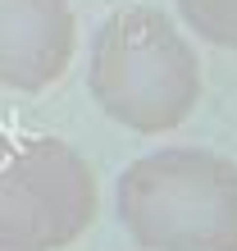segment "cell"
<instances>
[{"instance_id": "4", "label": "cell", "mask_w": 237, "mask_h": 251, "mask_svg": "<svg viewBox=\"0 0 237 251\" xmlns=\"http://www.w3.org/2000/svg\"><path fill=\"white\" fill-rule=\"evenodd\" d=\"M78 27L69 0H0V87L46 92L69 73Z\"/></svg>"}, {"instance_id": "5", "label": "cell", "mask_w": 237, "mask_h": 251, "mask_svg": "<svg viewBox=\"0 0 237 251\" xmlns=\"http://www.w3.org/2000/svg\"><path fill=\"white\" fill-rule=\"evenodd\" d=\"M173 5L201 41L237 50V0H173Z\"/></svg>"}, {"instance_id": "2", "label": "cell", "mask_w": 237, "mask_h": 251, "mask_svg": "<svg viewBox=\"0 0 237 251\" xmlns=\"http://www.w3.org/2000/svg\"><path fill=\"white\" fill-rule=\"evenodd\" d=\"M118 224L142 251H237V165L205 146H165L118 174Z\"/></svg>"}, {"instance_id": "1", "label": "cell", "mask_w": 237, "mask_h": 251, "mask_svg": "<svg viewBox=\"0 0 237 251\" xmlns=\"http://www.w3.org/2000/svg\"><path fill=\"white\" fill-rule=\"evenodd\" d=\"M87 92L128 132H173L201 100V60L173 19L123 5L92 37Z\"/></svg>"}, {"instance_id": "3", "label": "cell", "mask_w": 237, "mask_h": 251, "mask_svg": "<svg viewBox=\"0 0 237 251\" xmlns=\"http://www.w3.org/2000/svg\"><path fill=\"white\" fill-rule=\"evenodd\" d=\"M96 219V174L59 137L0 142V251H59Z\"/></svg>"}]
</instances>
